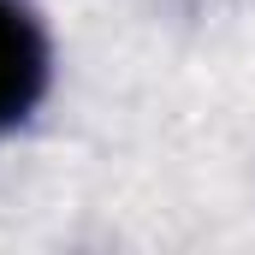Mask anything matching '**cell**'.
Listing matches in <instances>:
<instances>
[{
    "label": "cell",
    "instance_id": "1",
    "mask_svg": "<svg viewBox=\"0 0 255 255\" xmlns=\"http://www.w3.org/2000/svg\"><path fill=\"white\" fill-rule=\"evenodd\" d=\"M48 77H54V48L42 18L24 0H0V136L42 107Z\"/></svg>",
    "mask_w": 255,
    "mask_h": 255
}]
</instances>
